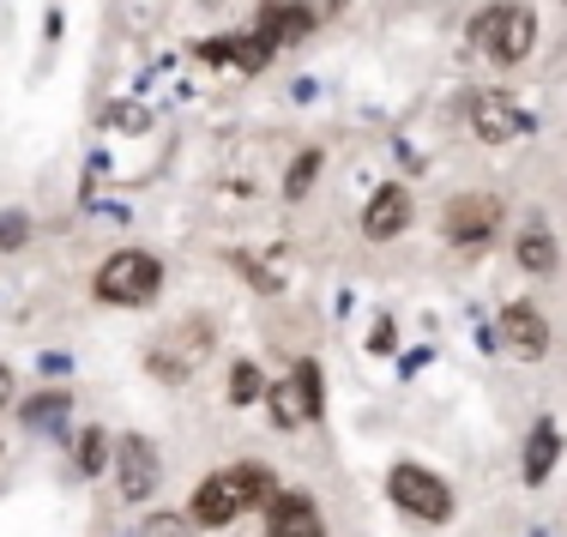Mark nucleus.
Returning a JSON list of instances; mask_svg holds the SVG:
<instances>
[{
  "label": "nucleus",
  "mask_w": 567,
  "mask_h": 537,
  "mask_svg": "<svg viewBox=\"0 0 567 537\" xmlns=\"http://www.w3.org/2000/svg\"><path fill=\"white\" fill-rule=\"evenodd\" d=\"M272 472L266 465H229V472H212L206 483L194 489V526L206 531H224L236 526L241 514H254V507H272Z\"/></svg>",
  "instance_id": "nucleus-1"
},
{
  "label": "nucleus",
  "mask_w": 567,
  "mask_h": 537,
  "mask_svg": "<svg viewBox=\"0 0 567 537\" xmlns=\"http://www.w3.org/2000/svg\"><path fill=\"white\" fill-rule=\"evenodd\" d=\"M471 43H477L495 66H519L537 43V12L519 7V0H495V7H483L477 19H471Z\"/></svg>",
  "instance_id": "nucleus-2"
},
{
  "label": "nucleus",
  "mask_w": 567,
  "mask_h": 537,
  "mask_svg": "<svg viewBox=\"0 0 567 537\" xmlns=\"http://www.w3.org/2000/svg\"><path fill=\"white\" fill-rule=\"evenodd\" d=\"M157 290H164V266L140 248L110 254L103 272H97V297L115 302V308H145V302H157Z\"/></svg>",
  "instance_id": "nucleus-3"
},
{
  "label": "nucleus",
  "mask_w": 567,
  "mask_h": 537,
  "mask_svg": "<svg viewBox=\"0 0 567 537\" xmlns=\"http://www.w3.org/2000/svg\"><path fill=\"white\" fill-rule=\"evenodd\" d=\"M206 357H212V320H175V327H164L152 339V351H145L157 381H187Z\"/></svg>",
  "instance_id": "nucleus-4"
},
{
  "label": "nucleus",
  "mask_w": 567,
  "mask_h": 537,
  "mask_svg": "<svg viewBox=\"0 0 567 537\" xmlns=\"http://www.w3.org/2000/svg\"><path fill=\"white\" fill-rule=\"evenodd\" d=\"M386 495H393V507H399V514L429 519V526H441V519L453 514L447 483H441L435 472H423V465H393V477H386Z\"/></svg>",
  "instance_id": "nucleus-5"
},
{
  "label": "nucleus",
  "mask_w": 567,
  "mask_h": 537,
  "mask_svg": "<svg viewBox=\"0 0 567 537\" xmlns=\"http://www.w3.org/2000/svg\"><path fill=\"white\" fill-rule=\"evenodd\" d=\"M441 230H447L453 248H483V241L502 230V199L495 194H458L447 206V218H441Z\"/></svg>",
  "instance_id": "nucleus-6"
},
{
  "label": "nucleus",
  "mask_w": 567,
  "mask_h": 537,
  "mask_svg": "<svg viewBox=\"0 0 567 537\" xmlns=\"http://www.w3.org/2000/svg\"><path fill=\"white\" fill-rule=\"evenodd\" d=\"M471 127H477L483 145H513V140L532 133V115H525L507 91H477V97H471Z\"/></svg>",
  "instance_id": "nucleus-7"
},
{
  "label": "nucleus",
  "mask_w": 567,
  "mask_h": 537,
  "mask_svg": "<svg viewBox=\"0 0 567 537\" xmlns=\"http://www.w3.org/2000/svg\"><path fill=\"white\" fill-rule=\"evenodd\" d=\"M272 417H278L284 428L320 417V369H315V362H296L290 381H278V386H272Z\"/></svg>",
  "instance_id": "nucleus-8"
},
{
  "label": "nucleus",
  "mask_w": 567,
  "mask_h": 537,
  "mask_svg": "<svg viewBox=\"0 0 567 537\" xmlns=\"http://www.w3.org/2000/svg\"><path fill=\"white\" fill-rule=\"evenodd\" d=\"M502 344L513 357H525V362H537L549 351V320L537 314L532 302H507L502 308Z\"/></svg>",
  "instance_id": "nucleus-9"
},
{
  "label": "nucleus",
  "mask_w": 567,
  "mask_h": 537,
  "mask_svg": "<svg viewBox=\"0 0 567 537\" xmlns=\"http://www.w3.org/2000/svg\"><path fill=\"white\" fill-rule=\"evenodd\" d=\"M115 472H121V495H152L157 489V453H152V441H140V435H127V441H115Z\"/></svg>",
  "instance_id": "nucleus-10"
},
{
  "label": "nucleus",
  "mask_w": 567,
  "mask_h": 537,
  "mask_svg": "<svg viewBox=\"0 0 567 537\" xmlns=\"http://www.w3.org/2000/svg\"><path fill=\"white\" fill-rule=\"evenodd\" d=\"M404 224H411V194L386 182L381 194L369 199V211H362V236H369V241H393Z\"/></svg>",
  "instance_id": "nucleus-11"
},
{
  "label": "nucleus",
  "mask_w": 567,
  "mask_h": 537,
  "mask_svg": "<svg viewBox=\"0 0 567 537\" xmlns=\"http://www.w3.org/2000/svg\"><path fill=\"white\" fill-rule=\"evenodd\" d=\"M308 24H315V12H308L302 0H266V19L254 37H260L266 49H278V43H302Z\"/></svg>",
  "instance_id": "nucleus-12"
},
{
  "label": "nucleus",
  "mask_w": 567,
  "mask_h": 537,
  "mask_svg": "<svg viewBox=\"0 0 567 537\" xmlns=\"http://www.w3.org/2000/svg\"><path fill=\"white\" fill-rule=\"evenodd\" d=\"M272 537H327L308 495H272Z\"/></svg>",
  "instance_id": "nucleus-13"
},
{
  "label": "nucleus",
  "mask_w": 567,
  "mask_h": 537,
  "mask_svg": "<svg viewBox=\"0 0 567 537\" xmlns=\"http://www.w3.org/2000/svg\"><path fill=\"white\" fill-rule=\"evenodd\" d=\"M513 260H519L532 278H549V272H556V236H549V230H525L519 248H513Z\"/></svg>",
  "instance_id": "nucleus-14"
},
{
  "label": "nucleus",
  "mask_w": 567,
  "mask_h": 537,
  "mask_svg": "<svg viewBox=\"0 0 567 537\" xmlns=\"http://www.w3.org/2000/svg\"><path fill=\"white\" fill-rule=\"evenodd\" d=\"M556 423H537L532 428V447H525V483H544L549 477V465H556Z\"/></svg>",
  "instance_id": "nucleus-15"
},
{
  "label": "nucleus",
  "mask_w": 567,
  "mask_h": 537,
  "mask_svg": "<svg viewBox=\"0 0 567 537\" xmlns=\"http://www.w3.org/2000/svg\"><path fill=\"white\" fill-rule=\"evenodd\" d=\"M260 393H266L260 369H254V362H236V374H229V405H254Z\"/></svg>",
  "instance_id": "nucleus-16"
},
{
  "label": "nucleus",
  "mask_w": 567,
  "mask_h": 537,
  "mask_svg": "<svg viewBox=\"0 0 567 537\" xmlns=\"http://www.w3.org/2000/svg\"><path fill=\"white\" fill-rule=\"evenodd\" d=\"M315 176H320V152H302V157H296V169H290V182H284V194L302 199L308 187H315Z\"/></svg>",
  "instance_id": "nucleus-17"
},
{
  "label": "nucleus",
  "mask_w": 567,
  "mask_h": 537,
  "mask_svg": "<svg viewBox=\"0 0 567 537\" xmlns=\"http://www.w3.org/2000/svg\"><path fill=\"white\" fill-rule=\"evenodd\" d=\"M140 537H194V526L182 514H152V519H140Z\"/></svg>",
  "instance_id": "nucleus-18"
},
{
  "label": "nucleus",
  "mask_w": 567,
  "mask_h": 537,
  "mask_svg": "<svg viewBox=\"0 0 567 537\" xmlns=\"http://www.w3.org/2000/svg\"><path fill=\"white\" fill-rule=\"evenodd\" d=\"M61 411H66V399H61V393H49V399H31V405H24V423H37V428H43L49 417H61Z\"/></svg>",
  "instance_id": "nucleus-19"
},
{
  "label": "nucleus",
  "mask_w": 567,
  "mask_h": 537,
  "mask_svg": "<svg viewBox=\"0 0 567 537\" xmlns=\"http://www.w3.org/2000/svg\"><path fill=\"white\" fill-rule=\"evenodd\" d=\"M103 453H110V441H103L97 428H91V435L79 441V465H85V472H103Z\"/></svg>",
  "instance_id": "nucleus-20"
},
{
  "label": "nucleus",
  "mask_w": 567,
  "mask_h": 537,
  "mask_svg": "<svg viewBox=\"0 0 567 537\" xmlns=\"http://www.w3.org/2000/svg\"><path fill=\"white\" fill-rule=\"evenodd\" d=\"M7 405H12V374L0 369V411H7Z\"/></svg>",
  "instance_id": "nucleus-21"
}]
</instances>
